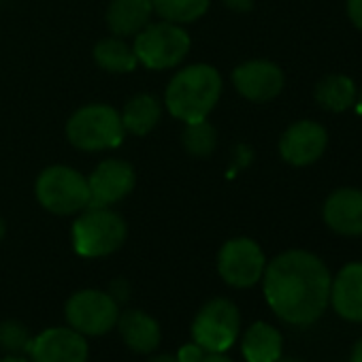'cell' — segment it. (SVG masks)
<instances>
[{
    "instance_id": "1",
    "label": "cell",
    "mask_w": 362,
    "mask_h": 362,
    "mask_svg": "<svg viewBox=\"0 0 362 362\" xmlns=\"http://www.w3.org/2000/svg\"><path fill=\"white\" fill-rule=\"evenodd\" d=\"M262 277L269 307L288 324L309 326L330 303V273L317 256L305 250L279 254L267 264Z\"/></svg>"
},
{
    "instance_id": "2",
    "label": "cell",
    "mask_w": 362,
    "mask_h": 362,
    "mask_svg": "<svg viewBox=\"0 0 362 362\" xmlns=\"http://www.w3.org/2000/svg\"><path fill=\"white\" fill-rule=\"evenodd\" d=\"M222 96V77L211 64H190L173 75L164 92L168 113L184 124L207 119Z\"/></svg>"
},
{
    "instance_id": "3",
    "label": "cell",
    "mask_w": 362,
    "mask_h": 362,
    "mask_svg": "<svg viewBox=\"0 0 362 362\" xmlns=\"http://www.w3.org/2000/svg\"><path fill=\"white\" fill-rule=\"evenodd\" d=\"M126 130L115 107L94 103L77 109L66 122V139L81 151L115 149L124 143Z\"/></svg>"
},
{
    "instance_id": "4",
    "label": "cell",
    "mask_w": 362,
    "mask_h": 362,
    "mask_svg": "<svg viewBox=\"0 0 362 362\" xmlns=\"http://www.w3.org/2000/svg\"><path fill=\"white\" fill-rule=\"evenodd\" d=\"M35 194L41 207L56 216H73L90 207L88 177L64 164H54L41 170L35 184Z\"/></svg>"
},
{
    "instance_id": "5",
    "label": "cell",
    "mask_w": 362,
    "mask_h": 362,
    "mask_svg": "<svg viewBox=\"0 0 362 362\" xmlns=\"http://www.w3.org/2000/svg\"><path fill=\"white\" fill-rule=\"evenodd\" d=\"M192 41L184 26L170 22H149L132 43L139 64L149 71L173 69L186 60Z\"/></svg>"
},
{
    "instance_id": "6",
    "label": "cell",
    "mask_w": 362,
    "mask_h": 362,
    "mask_svg": "<svg viewBox=\"0 0 362 362\" xmlns=\"http://www.w3.org/2000/svg\"><path fill=\"white\" fill-rule=\"evenodd\" d=\"M126 222L109 207H88L73 224V247L83 258H103L117 252L126 241Z\"/></svg>"
},
{
    "instance_id": "7",
    "label": "cell",
    "mask_w": 362,
    "mask_h": 362,
    "mask_svg": "<svg viewBox=\"0 0 362 362\" xmlns=\"http://www.w3.org/2000/svg\"><path fill=\"white\" fill-rule=\"evenodd\" d=\"M241 315L233 300L214 298L197 315L192 324L194 343L205 351H226L239 334Z\"/></svg>"
},
{
    "instance_id": "8",
    "label": "cell",
    "mask_w": 362,
    "mask_h": 362,
    "mask_svg": "<svg viewBox=\"0 0 362 362\" xmlns=\"http://www.w3.org/2000/svg\"><path fill=\"white\" fill-rule=\"evenodd\" d=\"M64 313L73 330L88 337H98L109 332L117 324L119 307L117 300L107 292L81 290L69 298Z\"/></svg>"
},
{
    "instance_id": "9",
    "label": "cell",
    "mask_w": 362,
    "mask_h": 362,
    "mask_svg": "<svg viewBox=\"0 0 362 362\" xmlns=\"http://www.w3.org/2000/svg\"><path fill=\"white\" fill-rule=\"evenodd\" d=\"M267 269L264 254L254 239L237 237L222 245L218 254V271L222 279L233 288L256 286Z\"/></svg>"
},
{
    "instance_id": "10",
    "label": "cell",
    "mask_w": 362,
    "mask_h": 362,
    "mask_svg": "<svg viewBox=\"0 0 362 362\" xmlns=\"http://www.w3.org/2000/svg\"><path fill=\"white\" fill-rule=\"evenodd\" d=\"M90 207H111L124 201L136 186V173L132 164L111 158L100 162L88 177Z\"/></svg>"
},
{
    "instance_id": "11",
    "label": "cell",
    "mask_w": 362,
    "mask_h": 362,
    "mask_svg": "<svg viewBox=\"0 0 362 362\" xmlns=\"http://www.w3.org/2000/svg\"><path fill=\"white\" fill-rule=\"evenodd\" d=\"M237 92L254 103H267L284 90V73L269 60H250L233 71Z\"/></svg>"
},
{
    "instance_id": "12",
    "label": "cell",
    "mask_w": 362,
    "mask_h": 362,
    "mask_svg": "<svg viewBox=\"0 0 362 362\" xmlns=\"http://www.w3.org/2000/svg\"><path fill=\"white\" fill-rule=\"evenodd\" d=\"M30 362H86L88 341L73 328H49L30 343Z\"/></svg>"
},
{
    "instance_id": "13",
    "label": "cell",
    "mask_w": 362,
    "mask_h": 362,
    "mask_svg": "<svg viewBox=\"0 0 362 362\" xmlns=\"http://www.w3.org/2000/svg\"><path fill=\"white\" fill-rule=\"evenodd\" d=\"M326 130L309 119L292 124L279 139V153L292 166L313 164L326 149Z\"/></svg>"
},
{
    "instance_id": "14",
    "label": "cell",
    "mask_w": 362,
    "mask_h": 362,
    "mask_svg": "<svg viewBox=\"0 0 362 362\" xmlns=\"http://www.w3.org/2000/svg\"><path fill=\"white\" fill-rule=\"evenodd\" d=\"M324 222L330 230L345 237L362 235V190L341 188L324 203Z\"/></svg>"
},
{
    "instance_id": "15",
    "label": "cell",
    "mask_w": 362,
    "mask_h": 362,
    "mask_svg": "<svg viewBox=\"0 0 362 362\" xmlns=\"http://www.w3.org/2000/svg\"><path fill=\"white\" fill-rule=\"evenodd\" d=\"M330 303L339 317L362 322V262L345 264L330 284Z\"/></svg>"
},
{
    "instance_id": "16",
    "label": "cell",
    "mask_w": 362,
    "mask_h": 362,
    "mask_svg": "<svg viewBox=\"0 0 362 362\" xmlns=\"http://www.w3.org/2000/svg\"><path fill=\"white\" fill-rule=\"evenodd\" d=\"M153 16L151 0H111L107 7V26L115 37H136Z\"/></svg>"
},
{
    "instance_id": "17",
    "label": "cell",
    "mask_w": 362,
    "mask_h": 362,
    "mask_svg": "<svg viewBox=\"0 0 362 362\" xmlns=\"http://www.w3.org/2000/svg\"><path fill=\"white\" fill-rule=\"evenodd\" d=\"M117 326H119V334L124 343L139 354H149L160 343V326L145 311L130 309L122 313L117 317Z\"/></svg>"
},
{
    "instance_id": "18",
    "label": "cell",
    "mask_w": 362,
    "mask_h": 362,
    "mask_svg": "<svg viewBox=\"0 0 362 362\" xmlns=\"http://www.w3.org/2000/svg\"><path fill=\"white\" fill-rule=\"evenodd\" d=\"M284 339L279 330L267 322H256L243 337L241 349L247 362H275L281 358Z\"/></svg>"
},
{
    "instance_id": "19",
    "label": "cell",
    "mask_w": 362,
    "mask_h": 362,
    "mask_svg": "<svg viewBox=\"0 0 362 362\" xmlns=\"http://www.w3.org/2000/svg\"><path fill=\"white\" fill-rule=\"evenodd\" d=\"M119 115L126 132L134 136H145L158 126L162 115V105L151 94H136L124 105Z\"/></svg>"
},
{
    "instance_id": "20",
    "label": "cell",
    "mask_w": 362,
    "mask_h": 362,
    "mask_svg": "<svg viewBox=\"0 0 362 362\" xmlns=\"http://www.w3.org/2000/svg\"><path fill=\"white\" fill-rule=\"evenodd\" d=\"M94 62L113 75L132 73L139 66L136 54L132 45H128L122 37H109L96 43L94 47Z\"/></svg>"
},
{
    "instance_id": "21",
    "label": "cell",
    "mask_w": 362,
    "mask_h": 362,
    "mask_svg": "<svg viewBox=\"0 0 362 362\" xmlns=\"http://www.w3.org/2000/svg\"><path fill=\"white\" fill-rule=\"evenodd\" d=\"M315 100L320 107L341 113L356 100V86L345 75H328L315 86Z\"/></svg>"
},
{
    "instance_id": "22",
    "label": "cell",
    "mask_w": 362,
    "mask_h": 362,
    "mask_svg": "<svg viewBox=\"0 0 362 362\" xmlns=\"http://www.w3.org/2000/svg\"><path fill=\"white\" fill-rule=\"evenodd\" d=\"M151 5L160 20L184 26L201 20L207 13L211 0H151Z\"/></svg>"
},
{
    "instance_id": "23",
    "label": "cell",
    "mask_w": 362,
    "mask_h": 362,
    "mask_svg": "<svg viewBox=\"0 0 362 362\" xmlns=\"http://www.w3.org/2000/svg\"><path fill=\"white\" fill-rule=\"evenodd\" d=\"M181 143H184V149L194 156V158H209L216 151L218 145V132L216 128L207 122H192L186 124L184 134H181Z\"/></svg>"
},
{
    "instance_id": "24",
    "label": "cell",
    "mask_w": 362,
    "mask_h": 362,
    "mask_svg": "<svg viewBox=\"0 0 362 362\" xmlns=\"http://www.w3.org/2000/svg\"><path fill=\"white\" fill-rule=\"evenodd\" d=\"M33 343V337L28 328L20 322H3L0 324V347L7 349L9 354H22L28 351Z\"/></svg>"
},
{
    "instance_id": "25",
    "label": "cell",
    "mask_w": 362,
    "mask_h": 362,
    "mask_svg": "<svg viewBox=\"0 0 362 362\" xmlns=\"http://www.w3.org/2000/svg\"><path fill=\"white\" fill-rule=\"evenodd\" d=\"M203 358H205V349L199 343H188L177 354L179 362H203Z\"/></svg>"
},
{
    "instance_id": "26",
    "label": "cell",
    "mask_w": 362,
    "mask_h": 362,
    "mask_svg": "<svg viewBox=\"0 0 362 362\" xmlns=\"http://www.w3.org/2000/svg\"><path fill=\"white\" fill-rule=\"evenodd\" d=\"M347 16L351 24L362 30V0H347Z\"/></svg>"
},
{
    "instance_id": "27",
    "label": "cell",
    "mask_w": 362,
    "mask_h": 362,
    "mask_svg": "<svg viewBox=\"0 0 362 362\" xmlns=\"http://www.w3.org/2000/svg\"><path fill=\"white\" fill-rule=\"evenodd\" d=\"M222 3L237 13H245L254 7V0H222Z\"/></svg>"
},
{
    "instance_id": "28",
    "label": "cell",
    "mask_w": 362,
    "mask_h": 362,
    "mask_svg": "<svg viewBox=\"0 0 362 362\" xmlns=\"http://www.w3.org/2000/svg\"><path fill=\"white\" fill-rule=\"evenodd\" d=\"M203 362H233V360L228 356H224L222 351H209V354H205Z\"/></svg>"
},
{
    "instance_id": "29",
    "label": "cell",
    "mask_w": 362,
    "mask_h": 362,
    "mask_svg": "<svg viewBox=\"0 0 362 362\" xmlns=\"http://www.w3.org/2000/svg\"><path fill=\"white\" fill-rule=\"evenodd\" d=\"M349 362H362V339L356 341V345H354V349H351Z\"/></svg>"
},
{
    "instance_id": "30",
    "label": "cell",
    "mask_w": 362,
    "mask_h": 362,
    "mask_svg": "<svg viewBox=\"0 0 362 362\" xmlns=\"http://www.w3.org/2000/svg\"><path fill=\"white\" fill-rule=\"evenodd\" d=\"M0 362H30V360H28V358H24L22 354H11V356L3 358Z\"/></svg>"
},
{
    "instance_id": "31",
    "label": "cell",
    "mask_w": 362,
    "mask_h": 362,
    "mask_svg": "<svg viewBox=\"0 0 362 362\" xmlns=\"http://www.w3.org/2000/svg\"><path fill=\"white\" fill-rule=\"evenodd\" d=\"M151 362H179L177 356H168V354H162V356H156Z\"/></svg>"
},
{
    "instance_id": "32",
    "label": "cell",
    "mask_w": 362,
    "mask_h": 362,
    "mask_svg": "<svg viewBox=\"0 0 362 362\" xmlns=\"http://www.w3.org/2000/svg\"><path fill=\"white\" fill-rule=\"evenodd\" d=\"M5 239V222H3V218H0V241Z\"/></svg>"
},
{
    "instance_id": "33",
    "label": "cell",
    "mask_w": 362,
    "mask_h": 362,
    "mask_svg": "<svg viewBox=\"0 0 362 362\" xmlns=\"http://www.w3.org/2000/svg\"><path fill=\"white\" fill-rule=\"evenodd\" d=\"M275 362H298V360H281V358H279V360H275Z\"/></svg>"
},
{
    "instance_id": "34",
    "label": "cell",
    "mask_w": 362,
    "mask_h": 362,
    "mask_svg": "<svg viewBox=\"0 0 362 362\" xmlns=\"http://www.w3.org/2000/svg\"><path fill=\"white\" fill-rule=\"evenodd\" d=\"M358 109H360V113H362V94H360V105H358Z\"/></svg>"
}]
</instances>
